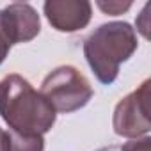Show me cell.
I'll return each mask as SVG.
<instances>
[{"label": "cell", "instance_id": "6da1fadb", "mask_svg": "<svg viewBox=\"0 0 151 151\" xmlns=\"http://www.w3.org/2000/svg\"><path fill=\"white\" fill-rule=\"evenodd\" d=\"M0 117L9 130L45 135L55 124L57 112L27 78L11 73L0 80Z\"/></svg>", "mask_w": 151, "mask_h": 151}, {"label": "cell", "instance_id": "7a4b0ae2", "mask_svg": "<svg viewBox=\"0 0 151 151\" xmlns=\"http://www.w3.org/2000/svg\"><path fill=\"white\" fill-rule=\"evenodd\" d=\"M135 29L126 22H109L94 29L84 41V55L94 77L110 86L119 75V66L137 50Z\"/></svg>", "mask_w": 151, "mask_h": 151}, {"label": "cell", "instance_id": "3957f363", "mask_svg": "<svg viewBox=\"0 0 151 151\" xmlns=\"http://www.w3.org/2000/svg\"><path fill=\"white\" fill-rule=\"evenodd\" d=\"M55 112L69 114L84 109L93 98L89 80L75 66H59L50 71L39 91Z\"/></svg>", "mask_w": 151, "mask_h": 151}, {"label": "cell", "instance_id": "277c9868", "mask_svg": "<svg viewBox=\"0 0 151 151\" xmlns=\"http://www.w3.org/2000/svg\"><path fill=\"white\" fill-rule=\"evenodd\" d=\"M149 80H144L139 89L124 96L114 109L112 128L116 135L126 139L146 137L149 124Z\"/></svg>", "mask_w": 151, "mask_h": 151}, {"label": "cell", "instance_id": "5b68a950", "mask_svg": "<svg viewBox=\"0 0 151 151\" xmlns=\"http://www.w3.org/2000/svg\"><path fill=\"white\" fill-rule=\"evenodd\" d=\"M43 11L55 30L68 34L86 29L93 18V6L87 0H46Z\"/></svg>", "mask_w": 151, "mask_h": 151}, {"label": "cell", "instance_id": "8992f818", "mask_svg": "<svg viewBox=\"0 0 151 151\" xmlns=\"http://www.w3.org/2000/svg\"><path fill=\"white\" fill-rule=\"evenodd\" d=\"M0 23L11 45L29 43L41 30V20L37 11L30 4L23 2H13L0 9Z\"/></svg>", "mask_w": 151, "mask_h": 151}, {"label": "cell", "instance_id": "52a82bcc", "mask_svg": "<svg viewBox=\"0 0 151 151\" xmlns=\"http://www.w3.org/2000/svg\"><path fill=\"white\" fill-rule=\"evenodd\" d=\"M6 151H45L43 135H29L14 130L6 132Z\"/></svg>", "mask_w": 151, "mask_h": 151}, {"label": "cell", "instance_id": "ba28073f", "mask_svg": "<svg viewBox=\"0 0 151 151\" xmlns=\"http://www.w3.org/2000/svg\"><path fill=\"white\" fill-rule=\"evenodd\" d=\"M96 151H151V139L142 137V139L130 140V142H124V144H114V146L100 147Z\"/></svg>", "mask_w": 151, "mask_h": 151}, {"label": "cell", "instance_id": "9c48e42d", "mask_svg": "<svg viewBox=\"0 0 151 151\" xmlns=\"http://www.w3.org/2000/svg\"><path fill=\"white\" fill-rule=\"evenodd\" d=\"M96 6L107 13V14H112V16H117V14H123L124 11H128L132 7V2H117V0H114V2H96Z\"/></svg>", "mask_w": 151, "mask_h": 151}, {"label": "cell", "instance_id": "30bf717a", "mask_svg": "<svg viewBox=\"0 0 151 151\" xmlns=\"http://www.w3.org/2000/svg\"><path fill=\"white\" fill-rule=\"evenodd\" d=\"M11 41L7 39L4 29H2V23H0V64H2L6 60V57L9 55V50H11Z\"/></svg>", "mask_w": 151, "mask_h": 151}, {"label": "cell", "instance_id": "8fae6325", "mask_svg": "<svg viewBox=\"0 0 151 151\" xmlns=\"http://www.w3.org/2000/svg\"><path fill=\"white\" fill-rule=\"evenodd\" d=\"M0 151H6V132L0 128Z\"/></svg>", "mask_w": 151, "mask_h": 151}]
</instances>
